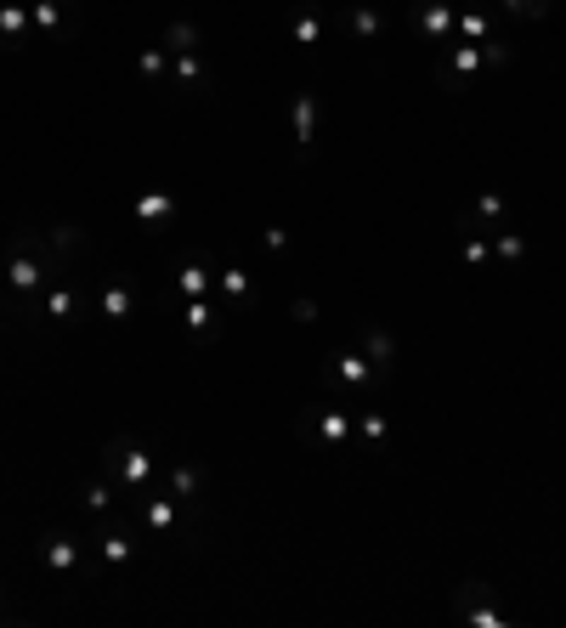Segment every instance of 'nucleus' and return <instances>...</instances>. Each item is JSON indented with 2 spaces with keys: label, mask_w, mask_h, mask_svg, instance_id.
Segmentation results:
<instances>
[{
  "label": "nucleus",
  "mask_w": 566,
  "mask_h": 628,
  "mask_svg": "<svg viewBox=\"0 0 566 628\" xmlns=\"http://www.w3.org/2000/svg\"><path fill=\"white\" fill-rule=\"evenodd\" d=\"M108 465L119 470V481H125V487H131V493H136V498H142V493H147V481H153V453L142 448V441H131V436H119V441H114V448H108Z\"/></svg>",
  "instance_id": "obj_1"
},
{
  "label": "nucleus",
  "mask_w": 566,
  "mask_h": 628,
  "mask_svg": "<svg viewBox=\"0 0 566 628\" xmlns=\"http://www.w3.org/2000/svg\"><path fill=\"white\" fill-rule=\"evenodd\" d=\"M414 28H419L425 45H442V52H448V35L458 28V6H453V0H419V6H414Z\"/></svg>",
  "instance_id": "obj_2"
},
{
  "label": "nucleus",
  "mask_w": 566,
  "mask_h": 628,
  "mask_svg": "<svg viewBox=\"0 0 566 628\" xmlns=\"http://www.w3.org/2000/svg\"><path fill=\"white\" fill-rule=\"evenodd\" d=\"M52 278H57V266L52 260H35V255H12V266H6L12 295H35V289H45Z\"/></svg>",
  "instance_id": "obj_3"
},
{
  "label": "nucleus",
  "mask_w": 566,
  "mask_h": 628,
  "mask_svg": "<svg viewBox=\"0 0 566 628\" xmlns=\"http://www.w3.org/2000/svg\"><path fill=\"white\" fill-rule=\"evenodd\" d=\"M329 379H340V386H351V391H369L379 379V369L369 362V351H340V357L329 362Z\"/></svg>",
  "instance_id": "obj_4"
},
{
  "label": "nucleus",
  "mask_w": 566,
  "mask_h": 628,
  "mask_svg": "<svg viewBox=\"0 0 566 628\" xmlns=\"http://www.w3.org/2000/svg\"><path fill=\"white\" fill-rule=\"evenodd\" d=\"M482 584H470L465 594H458V600H453V611H458V617H465V623H482V628H504V623H510V611H498V606H487L482 600Z\"/></svg>",
  "instance_id": "obj_5"
},
{
  "label": "nucleus",
  "mask_w": 566,
  "mask_h": 628,
  "mask_svg": "<svg viewBox=\"0 0 566 628\" xmlns=\"http://www.w3.org/2000/svg\"><path fill=\"white\" fill-rule=\"evenodd\" d=\"M136 221H142V227H171V221H176V193H171V187L136 193Z\"/></svg>",
  "instance_id": "obj_6"
},
{
  "label": "nucleus",
  "mask_w": 566,
  "mask_h": 628,
  "mask_svg": "<svg viewBox=\"0 0 566 628\" xmlns=\"http://www.w3.org/2000/svg\"><path fill=\"white\" fill-rule=\"evenodd\" d=\"M80 538H68V532H45L40 538V560L52 566V572H74V566H80Z\"/></svg>",
  "instance_id": "obj_7"
},
{
  "label": "nucleus",
  "mask_w": 566,
  "mask_h": 628,
  "mask_svg": "<svg viewBox=\"0 0 566 628\" xmlns=\"http://www.w3.org/2000/svg\"><path fill=\"white\" fill-rule=\"evenodd\" d=\"M289 125H295V142L312 147L317 142V91H300L295 108H289Z\"/></svg>",
  "instance_id": "obj_8"
},
{
  "label": "nucleus",
  "mask_w": 566,
  "mask_h": 628,
  "mask_svg": "<svg viewBox=\"0 0 566 628\" xmlns=\"http://www.w3.org/2000/svg\"><path fill=\"white\" fill-rule=\"evenodd\" d=\"M312 431H317V441H329V448H346V441H351V413L329 408V413H317V419H312Z\"/></svg>",
  "instance_id": "obj_9"
},
{
  "label": "nucleus",
  "mask_w": 566,
  "mask_h": 628,
  "mask_svg": "<svg viewBox=\"0 0 566 628\" xmlns=\"http://www.w3.org/2000/svg\"><path fill=\"white\" fill-rule=\"evenodd\" d=\"M323 28H329L323 12H317V6H300L295 18H289V40H295V45H317V40H323Z\"/></svg>",
  "instance_id": "obj_10"
},
{
  "label": "nucleus",
  "mask_w": 566,
  "mask_h": 628,
  "mask_svg": "<svg viewBox=\"0 0 566 628\" xmlns=\"http://www.w3.org/2000/svg\"><path fill=\"white\" fill-rule=\"evenodd\" d=\"M176 510L181 498H159V493H142V521L153 532H176Z\"/></svg>",
  "instance_id": "obj_11"
},
{
  "label": "nucleus",
  "mask_w": 566,
  "mask_h": 628,
  "mask_svg": "<svg viewBox=\"0 0 566 628\" xmlns=\"http://www.w3.org/2000/svg\"><path fill=\"white\" fill-rule=\"evenodd\" d=\"M465 45H482V40H493V12H458V28H453Z\"/></svg>",
  "instance_id": "obj_12"
},
{
  "label": "nucleus",
  "mask_w": 566,
  "mask_h": 628,
  "mask_svg": "<svg viewBox=\"0 0 566 628\" xmlns=\"http://www.w3.org/2000/svg\"><path fill=\"white\" fill-rule=\"evenodd\" d=\"M131 306H136V289H131V283H108V289H102V317L125 323V317H131Z\"/></svg>",
  "instance_id": "obj_13"
},
{
  "label": "nucleus",
  "mask_w": 566,
  "mask_h": 628,
  "mask_svg": "<svg viewBox=\"0 0 566 628\" xmlns=\"http://www.w3.org/2000/svg\"><path fill=\"white\" fill-rule=\"evenodd\" d=\"M74 312H80V295H74L68 283H63V289H57V283H45V317H57V323H68Z\"/></svg>",
  "instance_id": "obj_14"
},
{
  "label": "nucleus",
  "mask_w": 566,
  "mask_h": 628,
  "mask_svg": "<svg viewBox=\"0 0 566 628\" xmlns=\"http://www.w3.org/2000/svg\"><path fill=\"white\" fill-rule=\"evenodd\" d=\"M498 221H504V198L498 193H482L476 216H465V233H482V227H498Z\"/></svg>",
  "instance_id": "obj_15"
},
{
  "label": "nucleus",
  "mask_w": 566,
  "mask_h": 628,
  "mask_svg": "<svg viewBox=\"0 0 566 628\" xmlns=\"http://www.w3.org/2000/svg\"><path fill=\"white\" fill-rule=\"evenodd\" d=\"M102 560H108V566H131V555H136V544L125 538V532H102Z\"/></svg>",
  "instance_id": "obj_16"
},
{
  "label": "nucleus",
  "mask_w": 566,
  "mask_h": 628,
  "mask_svg": "<svg viewBox=\"0 0 566 628\" xmlns=\"http://www.w3.org/2000/svg\"><path fill=\"white\" fill-rule=\"evenodd\" d=\"M23 28H28L23 0H6V6H0V35H6V40H23Z\"/></svg>",
  "instance_id": "obj_17"
},
{
  "label": "nucleus",
  "mask_w": 566,
  "mask_h": 628,
  "mask_svg": "<svg viewBox=\"0 0 566 628\" xmlns=\"http://www.w3.org/2000/svg\"><path fill=\"white\" fill-rule=\"evenodd\" d=\"M164 52H198V28L193 23H171V35H164Z\"/></svg>",
  "instance_id": "obj_18"
},
{
  "label": "nucleus",
  "mask_w": 566,
  "mask_h": 628,
  "mask_svg": "<svg viewBox=\"0 0 566 628\" xmlns=\"http://www.w3.org/2000/svg\"><path fill=\"white\" fill-rule=\"evenodd\" d=\"M386 436H391V419H386L379 408H369V413H363V441H369V448H379Z\"/></svg>",
  "instance_id": "obj_19"
},
{
  "label": "nucleus",
  "mask_w": 566,
  "mask_h": 628,
  "mask_svg": "<svg viewBox=\"0 0 566 628\" xmlns=\"http://www.w3.org/2000/svg\"><path fill=\"white\" fill-rule=\"evenodd\" d=\"M176 289H181V295H187V300H198V295H204V289H210V272H204V266H181Z\"/></svg>",
  "instance_id": "obj_20"
},
{
  "label": "nucleus",
  "mask_w": 566,
  "mask_h": 628,
  "mask_svg": "<svg viewBox=\"0 0 566 628\" xmlns=\"http://www.w3.org/2000/svg\"><path fill=\"white\" fill-rule=\"evenodd\" d=\"M171 487H176L181 504H193V493H198V470H193V465H176V470H171Z\"/></svg>",
  "instance_id": "obj_21"
},
{
  "label": "nucleus",
  "mask_w": 566,
  "mask_h": 628,
  "mask_svg": "<svg viewBox=\"0 0 566 628\" xmlns=\"http://www.w3.org/2000/svg\"><path fill=\"white\" fill-rule=\"evenodd\" d=\"M363 351H369V362H374L379 374L391 369V340H386V334H363Z\"/></svg>",
  "instance_id": "obj_22"
},
{
  "label": "nucleus",
  "mask_w": 566,
  "mask_h": 628,
  "mask_svg": "<svg viewBox=\"0 0 566 628\" xmlns=\"http://www.w3.org/2000/svg\"><path fill=\"white\" fill-rule=\"evenodd\" d=\"M351 35H357V40L379 35V12H369V6H351Z\"/></svg>",
  "instance_id": "obj_23"
},
{
  "label": "nucleus",
  "mask_w": 566,
  "mask_h": 628,
  "mask_svg": "<svg viewBox=\"0 0 566 628\" xmlns=\"http://www.w3.org/2000/svg\"><path fill=\"white\" fill-rule=\"evenodd\" d=\"M136 68H142L147 80H164V74H171V68H164V45H147V52L136 57Z\"/></svg>",
  "instance_id": "obj_24"
},
{
  "label": "nucleus",
  "mask_w": 566,
  "mask_h": 628,
  "mask_svg": "<svg viewBox=\"0 0 566 628\" xmlns=\"http://www.w3.org/2000/svg\"><path fill=\"white\" fill-rule=\"evenodd\" d=\"M108 504H114L108 481H91V487H85V510H91V515H102V510H108Z\"/></svg>",
  "instance_id": "obj_25"
},
{
  "label": "nucleus",
  "mask_w": 566,
  "mask_h": 628,
  "mask_svg": "<svg viewBox=\"0 0 566 628\" xmlns=\"http://www.w3.org/2000/svg\"><path fill=\"white\" fill-rule=\"evenodd\" d=\"M221 289H227V295H233V300H243V295H250V272L227 266V272H221Z\"/></svg>",
  "instance_id": "obj_26"
},
{
  "label": "nucleus",
  "mask_w": 566,
  "mask_h": 628,
  "mask_svg": "<svg viewBox=\"0 0 566 628\" xmlns=\"http://www.w3.org/2000/svg\"><path fill=\"white\" fill-rule=\"evenodd\" d=\"M176 80H204V63H198V52H176Z\"/></svg>",
  "instance_id": "obj_27"
},
{
  "label": "nucleus",
  "mask_w": 566,
  "mask_h": 628,
  "mask_svg": "<svg viewBox=\"0 0 566 628\" xmlns=\"http://www.w3.org/2000/svg\"><path fill=\"white\" fill-rule=\"evenodd\" d=\"M35 23L40 28H57V23H63V6H57V0H35Z\"/></svg>",
  "instance_id": "obj_28"
},
{
  "label": "nucleus",
  "mask_w": 566,
  "mask_h": 628,
  "mask_svg": "<svg viewBox=\"0 0 566 628\" xmlns=\"http://www.w3.org/2000/svg\"><path fill=\"white\" fill-rule=\"evenodd\" d=\"M498 255H504V260H522V255H527V238H522V233H498Z\"/></svg>",
  "instance_id": "obj_29"
},
{
  "label": "nucleus",
  "mask_w": 566,
  "mask_h": 628,
  "mask_svg": "<svg viewBox=\"0 0 566 628\" xmlns=\"http://www.w3.org/2000/svg\"><path fill=\"white\" fill-rule=\"evenodd\" d=\"M210 323H216V312H210V306H187V329H210Z\"/></svg>",
  "instance_id": "obj_30"
},
{
  "label": "nucleus",
  "mask_w": 566,
  "mask_h": 628,
  "mask_svg": "<svg viewBox=\"0 0 566 628\" xmlns=\"http://www.w3.org/2000/svg\"><path fill=\"white\" fill-rule=\"evenodd\" d=\"M465 260H470V266H482V260H487V243L470 238V233H465Z\"/></svg>",
  "instance_id": "obj_31"
},
{
  "label": "nucleus",
  "mask_w": 566,
  "mask_h": 628,
  "mask_svg": "<svg viewBox=\"0 0 566 628\" xmlns=\"http://www.w3.org/2000/svg\"><path fill=\"white\" fill-rule=\"evenodd\" d=\"M487 6H493V12H504V0H487Z\"/></svg>",
  "instance_id": "obj_32"
}]
</instances>
